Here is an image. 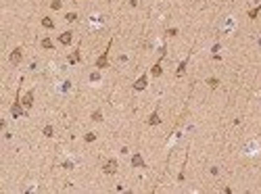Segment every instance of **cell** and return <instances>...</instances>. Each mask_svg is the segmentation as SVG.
<instances>
[{"label": "cell", "mask_w": 261, "mask_h": 194, "mask_svg": "<svg viewBox=\"0 0 261 194\" xmlns=\"http://www.w3.org/2000/svg\"><path fill=\"white\" fill-rule=\"evenodd\" d=\"M111 44H113V42H109L107 50H104L103 54L96 59V67H98V69H104V67H109V48H111Z\"/></svg>", "instance_id": "obj_1"}, {"label": "cell", "mask_w": 261, "mask_h": 194, "mask_svg": "<svg viewBox=\"0 0 261 194\" xmlns=\"http://www.w3.org/2000/svg\"><path fill=\"white\" fill-rule=\"evenodd\" d=\"M11 113H13V117H23L25 113H23V109H21V100H19V94H17V100L13 102V106H11Z\"/></svg>", "instance_id": "obj_2"}, {"label": "cell", "mask_w": 261, "mask_h": 194, "mask_svg": "<svg viewBox=\"0 0 261 194\" xmlns=\"http://www.w3.org/2000/svg\"><path fill=\"white\" fill-rule=\"evenodd\" d=\"M103 169H104V173H107V175L117 173V159H109V161H107V165H104Z\"/></svg>", "instance_id": "obj_3"}, {"label": "cell", "mask_w": 261, "mask_h": 194, "mask_svg": "<svg viewBox=\"0 0 261 194\" xmlns=\"http://www.w3.org/2000/svg\"><path fill=\"white\" fill-rule=\"evenodd\" d=\"M146 83H148V75H146V73H142V75H140V77L136 79V83H134V90H138V92H140V90H144V88H146Z\"/></svg>", "instance_id": "obj_4"}, {"label": "cell", "mask_w": 261, "mask_h": 194, "mask_svg": "<svg viewBox=\"0 0 261 194\" xmlns=\"http://www.w3.org/2000/svg\"><path fill=\"white\" fill-rule=\"evenodd\" d=\"M21 59H23V50H21V48H15L13 52H11V56H8V61L13 63V65H19Z\"/></svg>", "instance_id": "obj_5"}, {"label": "cell", "mask_w": 261, "mask_h": 194, "mask_svg": "<svg viewBox=\"0 0 261 194\" xmlns=\"http://www.w3.org/2000/svg\"><path fill=\"white\" fill-rule=\"evenodd\" d=\"M23 106H25V109H31V106H34V90H29L27 94H25V98H23Z\"/></svg>", "instance_id": "obj_6"}, {"label": "cell", "mask_w": 261, "mask_h": 194, "mask_svg": "<svg viewBox=\"0 0 261 194\" xmlns=\"http://www.w3.org/2000/svg\"><path fill=\"white\" fill-rule=\"evenodd\" d=\"M132 167H146V163H144V159L140 157V153H136L132 157Z\"/></svg>", "instance_id": "obj_7"}, {"label": "cell", "mask_w": 261, "mask_h": 194, "mask_svg": "<svg viewBox=\"0 0 261 194\" xmlns=\"http://www.w3.org/2000/svg\"><path fill=\"white\" fill-rule=\"evenodd\" d=\"M71 40H73L71 31H63V34H61V38H59V42H61V44H71Z\"/></svg>", "instance_id": "obj_8"}, {"label": "cell", "mask_w": 261, "mask_h": 194, "mask_svg": "<svg viewBox=\"0 0 261 194\" xmlns=\"http://www.w3.org/2000/svg\"><path fill=\"white\" fill-rule=\"evenodd\" d=\"M161 73H163V69H161V61H157V63H155V65H152V67H151V75L159 77V75H161Z\"/></svg>", "instance_id": "obj_9"}, {"label": "cell", "mask_w": 261, "mask_h": 194, "mask_svg": "<svg viewBox=\"0 0 261 194\" xmlns=\"http://www.w3.org/2000/svg\"><path fill=\"white\" fill-rule=\"evenodd\" d=\"M159 123H161V119H159V113L155 111L151 115V119H148V125H159Z\"/></svg>", "instance_id": "obj_10"}, {"label": "cell", "mask_w": 261, "mask_h": 194, "mask_svg": "<svg viewBox=\"0 0 261 194\" xmlns=\"http://www.w3.org/2000/svg\"><path fill=\"white\" fill-rule=\"evenodd\" d=\"M42 25H44L46 29H52L55 27V21L50 19V17H44V19H42Z\"/></svg>", "instance_id": "obj_11"}, {"label": "cell", "mask_w": 261, "mask_h": 194, "mask_svg": "<svg viewBox=\"0 0 261 194\" xmlns=\"http://www.w3.org/2000/svg\"><path fill=\"white\" fill-rule=\"evenodd\" d=\"M52 46H55V44H52L50 38H44V40H42V48L44 50H52Z\"/></svg>", "instance_id": "obj_12"}, {"label": "cell", "mask_w": 261, "mask_h": 194, "mask_svg": "<svg viewBox=\"0 0 261 194\" xmlns=\"http://www.w3.org/2000/svg\"><path fill=\"white\" fill-rule=\"evenodd\" d=\"M44 136H46V138H52V136H55V127H52V125H46V127H44Z\"/></svg>", "instance_id": "obj_13"}, {"label": "cell", "mask_w": 261, "mask_h": 194, "mask_svg": "<svg viewBox=\"0 0 261 194\" xmlns=\"http://www.w3.org/2000/svg\"><path fill=\"white\" fill-rule=\"evenodd\" d=\"M186 65H188V59H184V61L180 63V67H178V71H176V73H178V77H180V75H182V73H184V71H186Z\"/></svg>", "instance_id": "obj_14"}, {"label": "cell", "mask_w": 261, "mask_h": 194, "mask_svg": "<svg viewBox=\"0 0 261 194\" xmlns=\"http://www.w3.org/2000/svg\"><path fill=\"white\" fill-rule=\"evenodd\" d=\"M67 61L71 63V65H73V63H77V61H80V50H75L73 54H69V59H67Z\"/></svg>", "instance_id": "obj_15"}, {"label": "cell", "mask_w": 261, "mask_h": 194, "mask_svg": "<svg viewBox=\"0 0 261 194\" xmlns=\"http://www.w3.org/2000/svg\"><path fill=\"white\" fill-rule=\"evenodd\" d=\"M92 121H103V113L94 111V113H92Z\"/></svg>", "instance_id": "obj_16"}, {"label": "cell", "mask_w": 261, "mask_h": 194, "mask_svg": "<svg viewBox=\"0 0 261 194\" xmlns=\"http://www.w3.org/2000/svg\"><path fill=\"white\" fill-rule=\"evenodd\" d=\"M259 13H261V7H257V8H253V11H249V17H251V19H255Z\"/></svg>", "instance_id": "obj_17"}, {"label": "cell", "mask_w": 261, "mask_h": 194, "mask_svg": "<svg viewBox=\"0 0 261 194\" xmlns=\"http://www.w3.org/2000/svg\"><path fill=\"white\" fill-rule=\"evenodd\" d=\"M207 83H209L211 88H217V83H220V79H215V77H209V79H207Z\"/></svg>", "instance_id": "obj_18"}, {"label": "cell", "mask_w": 261, "mask_h": 194, "mask_svg": "<svg viewBox=\"0 0 261 194\" xmlns=\"http://www.w3.org/2000/svg\"><path fill=\"white\" fill-rule=\"evenodd\" d=\"M65 19H67V21H75L77 15H75V13H67V15H65Z\"/></svg>", "instance_id": "obj_19"}, {"label": "cell", "mask_w": 261, "mask_h": 194, "mask_svg": "<svg viewBox=\"0 0 261 194\" xmlns=\"http://www.w3.org/2000/svg\"><path fill=\"white\" fill-rule=\"evenodd\" d=\"M94 140H96L94 134H86V142H94Z\"/></svg>", "instance_id": "obj_20"}, {"label": "cell", "mask_w": 261, "mask_h": 194, "mask_svg": "<svg viewBox=\"0 0 261 194\" xmlns=\"http://www.w3.org/2000/svg\"><path fill=\"white\" fill-rule=\"evenodd\" d=\"M90 79H92V82H96V79H100V73H92V75H90Z\"/></svg>", "instance_id": "obj_21"}]
</instances>
